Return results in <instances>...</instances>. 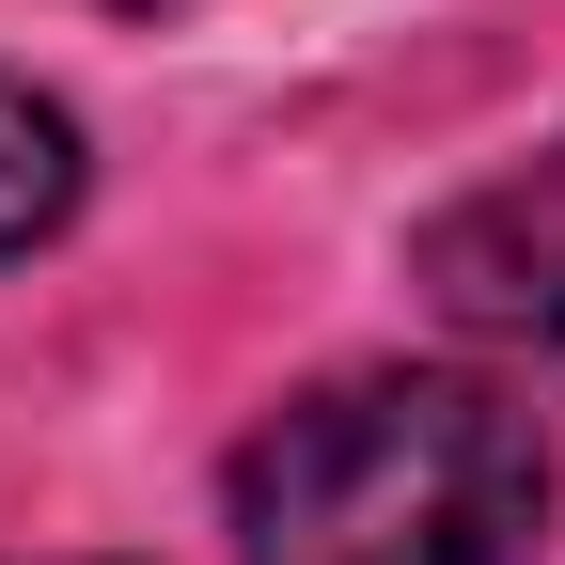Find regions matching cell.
<instances>
[{
  "instance_id": "cell-1",
  "label": "cell",
  "mask_w": 565,
  "mask_h": 565,
  "mask_svg": "<svg viewBox=\"0 0 565 565\" xmlns=\"http://www.w3.org/2000/svg\"><path fill=\"white\" fill-rule=\"evenodd\" d=\"M550 519V440L487 377H330L236 440V550L252 565H519Z\"/></svg>"
},
{
  "instance_id": "cell-4",
  "label": "cell",
  "mask_w": 565,
  "mask_h": 565,
  "mask_svg": "<svg viewBox=\"0 0 565 565\" xmlns=\"http://www.w3.org/2000/svg\"><path fill=\"white\" fill-rule=\"evenodd\" d=\"M110 17H173V0H110Z\"/></svg>"
},
{
  "instance_id": "cell-3",
  "label": "cell",
  "mask_w": 565,
  "mask_h": 565,
  "mask_svg": "<svg viewBox=\"0 0 565 565\" xmlns=\"http://www.w3.org/2000/svg\"><path fill=\"white\" fill-rule=\"evenodd\" d=\"M63 221H79V126H63V95L0 79V267L47 252Z\"/></svg>"
},
{
  "instance_id": "cell-2",
  "label": "cell",
  "mask_w": 565,
  "mask_h": 565,
  "mask_svg": "<svg viewBox=\"0 0 565 565\" xmlns=\"http://www.w3.org/2000/svg\"><path fill=\"white\" fill-rule=\"evenodd\" d=\"M408 282L456 330H487V345H565V141L519 158V173H487V189H456L408 236Z\"/></svg>"
}]
</instances>
